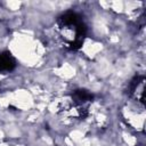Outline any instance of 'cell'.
I'll use <instances>...</instances> for the list:
<instances>
[{"instance_id":"cell-1","label":"cell","mask_w":146,"mask_h":146,"mask_svg":"<svg viewBox=\"0 0 146 146\" xmlns=\"http://www.w3.org/2000/svg\"><path fill=\"white\" fill-rule=\"evenodd\" d=\"M57 31L65 47L71 50L81 48L87 35V26L82 17L73 11H67L58 17Z\"/></svg>"},{"instance_id":"cell-2","label":"cell","mask_w":146,"mask_h":146,"mask_svg":"<svg viewBox=\"0 0 146 146\" xmlns=\"http://www.w3.org/2000/svg\"><path fill=\"white\" fill-rule=\"evenodd\" d=\"M145 79L144 76H135V79L130 82L129 86V95L131 98L137 100V103H140L144 105V98H145Z\"/></svg>"},{"instance_id":"cell-3","label":"cell","mask_w":146,"mask_h":146,"mask_svg":"<svg viewBox=\"0 0 146 146\" xmlns=\"http://www.w3.org/2000/svg\"><path fill=\"white\" fill-rule=\"evenodd\" d=\"M16 66V62L9 51L0 54V72H10Z\"/></svg>"}]
</instances>
